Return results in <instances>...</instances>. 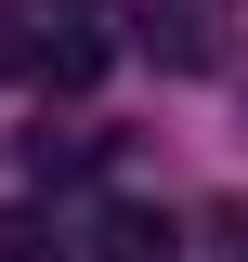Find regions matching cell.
I'll use <instances>...</instances> for the list:
<instances>
[{"instance_id": "obj_1", "label": "cell", "mask_w": 248, "mask_h": 262, "mask_svg": "<svg viewBox=\"0 0 248 262\" xmlns=\"http://www.w3.org/2000/svg\"><path fill=\"white\" fill-rule=\"evenodd\" d=\"M27 79L92 92V79H105V27H92V13H39V27H27Z\"/></svg>"}, {"instance_id": "obj_2", "label": "cell", "mask_w": 248, "mask_h": 262, "mask_svg": "<svg viewBox=\"0 0 248 262\" xmlns=\"http://www.w3.org/2000/svg\"><path fill=\"white\" fill-rule=\"evenodd\" d=\"M144 53H157V66H209V53H222L209 0H144Z\"/></svg>"}, {"instance_id": "obj_3", "label": "cell", "mask_w": 248, "mask_h": 262, "mask_svg": "<svg viewBox=\"0 0 248 262\" xmlns=\"http://www.w3.org/2000/svg\"><path fill=\"white\" fill-rule=\"evenodd\" d=\"M92 236H105L92 262H170V223H157V210H105Z\"/></svg>"}]
</instances>
